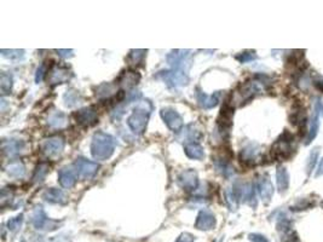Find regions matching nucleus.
<instances>
[{
  "label": "nucleus",
  "mask_w": 323,
  "mask_h": 242,
  "mask_svg": "<svg viewBox=\"0 0 323 242\" xmlns=\"http://www.w3.org/2000/svg\"><path fill=\"white\" fill-rule=\"evenodd\" d=\"M13 198V192L10 190L9 188H4L1 190V196H0V202H1V207H5V206L10 205V202Z\"/></svg>",
  "instance_id": "nucleus-38"
},
{
  "label": "nucleus",
  "mask_w": 323,
  "mask_h": 242,
  "mask_svg": "<svg viewBox=\"0 0 323 242\" xmlns=\"http://www.w3.org/2000/svg\"><path fill=\"white\" fill-rule=\"evenodd\" d=\"M43 153L46 156H57L63 151L64 140L62 137H51L42 144Z\"/></svg>",
  "instance_id": "nucleus-14"
},
{
  "label": "nucleus",
  "mask_w": 323,
  "mask_h": 242,
  "mask_svg": "<svg viewBox=\"0 0 323 242\" xmlns=\"http://www.w3.org/2000/svg\"><path fill=\"white\" fill-rule=\"evenodd\" d=\"M75 168L78 171V175L81 177V178H91L98 172L99 165L97 162L90 161L88 159H84V157H79L75 161Z\"/></svg>",
  "instance_id": "nucleus-12"
},
{
  "label": "nucleus",
  "mask_w": 323,
  "mask_h": 242,
  "mask_svg": "<svg viewBox=\"0 0 323 242\" xmlns=\"http://www.w3.org/2000/svg\"><path fill=\"white\" fill-rule=\"evenodd\" d=\"M0 52L5 58H9L11 61H17V59H21L24 56V50H4L2 48Z\"/></svg>",
  "instance_id": "nucleus-37"
},
{
  "label": "nucleus",
  "mask_w": 323,
  "mask_h": 242,
  "mask_svg": "<svg viewBox=\"0 0 323 242\" xmlns=\"http://www.w3.org/2000/svg\"><path fill=\"white\" fill-rule=\"evenodd\" d=\"M202 137L201 132L199 130H195L192 125H189L185 129L182 130L181 135L178 136L179 142H186V144L190 143H197Z\"/></svg>",
  "instance_id": "nucleus-21"
},
{
  "label": "nucleus",
  "mask_w": 323,
  "mask_h": 242,
  "mask_svg": "<svg viewBox=\"0 0 323 242\" xmlns=\"http://www.w3.org/2000/svg\"><path fill=\"white\" fill-rule=\"evenodd\" d=\"M317 88L321 90V91H323V80L320 84H317Z\"/></svg>",
  "instance_id": "nucleus-45"
},
{
  "label": "nucleus",
  "mask_w": 323,
  "mask_h": 242,
  "mask_svg": "<svg viewBox=\"0 0 323 242\" xmlns=\"http://www.w3.org/2000/svg\"><path fill=\"white\" fill-rule=\"evenodd\" d=\"M234 190L237 195L240 202L248 203L252 207H256L257 206V198H256V188H254L253 184L251 183H236L234 187Z\"/></svg>",
  "instance_id": "nucleus-6"
},
{
  "label": "nucleus",
  "mask_w": 323,
  "mask_h": 242,
  "mask_svg": "<svg viewBox=\"0 0 323 242\" xmlns=\"http://www.w3.org/2000/svg\"><path fill=\"white\" fill-rule=\"evenodd\" d=\"M319 154H320L319 148H315V149H312L310 155H309L308 165H306V171H308L309 176L311 175L312 170H314L315 166H316V161H317V157H319Z\"/></svg>",
  "instance_id": "nucleus-36"
},
{
  "label": "nucleus",
  "mask_w": 323,
  "mask_h": 242,
  "mask_svg": "<svg viewBox=\"0 0 323 242\" xmlns=\"http://www.w3.org/2000/svg\"><path fill=\"white\" fill-rule=\"evenodd\" d=\"M78 171L75 166H66V167L61 168L58 172V182L62 187L69 189V188L74 187L78 179Z\"/></svg>",
  "instance_id": "nucleus-15"
},
{
  "label": "nucleus",
  "mask_w": 323,
  "mask_h": 242,
  "mask_svg": "<svg viewBox=\"0 0 323 242\" xmlns=\"http://www.w3.org/2000/svg\"><path fill=\"white\" fill-rule=\"evenodd\" d=\"M167 62L172 69L183 70L186 73L191 66V51L190 50H173L167 55Z\"/></svg>",
  "instance_id": "nucleus-5"
},
{
  "label": "nucleus",
  "mask_w": 323,
  "mask_h": 242,
  "mask_svg": "<svg viewBox=\"0 0 323 242\" xmlns=\"http://www.w3.org/2000/svg\"><path fill=\"white\" fill-rule=\"evenodd\" d=\"M260 159V148L256 144H249L240 153V160L243 165L254 166Z\"/></svg>",
  "instance_id": "nucleus-16"
},
{
  "label": "nucleus",
  "mask_w": 323,
  "mask_h": 242,
  "mask_svg": "<svg viewBox=\"0 0 323 242\" xmlns=\"http://www.w3.org/2000/svg\"><path fill=\"white\" fill-rule=\"evenodd\" d=\"M151 110H153V105L149 100L138 103L137 107L135 108L131 115L127 119V125H129L132 132L136 133V135L144 133Z\"/></svg>",
  "instance_id": "nucleus-2"
},
{
  "label": "nucleus",
  "mask_w": 323,
  "mask_h": 242,
  "mask_svg": "<svg viewBox=\"0 0 323 242\" xmlns=\"http://www.w3.org/2000/svg\"><path fill=\"white\" fill-rule=\"evenodd\" d=\"M140 80V74L137 72H134V70H129V72H124L123 75H121L120 79H119V83L121 85L126 86V88H134V86L137 85Z\"/></svg>",
  "instance_id": "nucleus-25"
},
{
  "label": "nucleus",
  "mask_w": 323,
  "mask_h": 242,
  "mask_svg": "<svg viewBox=\"0 0 323 242\" xmlns=\"http://www.w3.org/2000/svg\"><path fill=\"white\" fill-rule=\"evenodd\" d=\"M184 151H185L186 156L190 157V159L202 160L203 157H205V151H203V148L201 145H199L197 143L185 144V146H184Z\"/></svg>",
  "instance_id": "nucleus-26"
},
{
  "label": "nucleus",
  "mask_w": 323,
  "mask_h": 242,
  "mask_svg": "<svg viewBox=\"0 0 323 242\" xmlns=\"http://www.w3.org/2000/svg\"><path fill=\"white\" fill-rule=\"evenodd\" d=\"M194 241H195V238L191 235V234L183 233L179 235V238L177 239V241L176 242H194Z\"/></svg>",
  "instance_id": "nucleus-41"
},
{
  "label": "nucleus",
  "mask_w": 323,
  "mask_h": 242,
  "mask_svg": "<svg viewBox=\"0 0 323 242\" xmlns=\"http://www.w3.org/2000/svg\"><path fill=\"white\" fill-rule=\"evenodd\" d=\"M263 89H264V83H263V81H247V83L243 84L240 90H238V95H240L241 100H242L243 103H246L248 102L249 99L253 98L259 92H262Z\"/></svg>",
  "instance_id": "nucleus-11"
},
{
  "label": "nucleus",
  "mask_w": 323,
  "mask_h": 242,
  "mask_svg": "<svg viewBox=\"0 0 323 242\" xmlns=\"http://www.w3.org/2000/svg\"><path fill=\"white\" fill-rule=\"evenodd\" d=\"M115 138L105 132H96L92 137L91 154L99 161L108 160L115 150Z\"/></svg>",
  "instance_id": "nucleus-1"
},
{
  "label": "nucleus",
  "mask_w": 323,
  "mask_h": 242,
  "mask_svg": "<svg viewBox=\"0 0 323 242\" xmlns=\"http://www.w3.org/2000/svg\"><path fill=\"white\" fill-rule=\"evenodd\" d=\"M276 183H277L279 193H286L288 190L289 175L287 168L283 167V166L277 167V171H276Z\"/></svg>",
  "instance_id": "nucleus-23"
},
{
  "label": "nucleus",
  "mask_w": 323,
  "mask_h": 242,
  "mask_svg": "<svg viewBox=\"0 0 323 242\" xmlns=\"http://www.w3.org/2000/svg\"><path fill=\"white\" fill-rule=\"evenodd\" d=\"M294 137L289 132H284L277 138L271 148V155L277 161H286L294 154Z\"/></svg>",
  "instance_id": "nucleus-3"
},
{
  "label": "nucleus",
  "mask_w": 323,
  "mask_h": 242,
  "mask_svg": "<svg viewBox=\"0 0 323 242\" xmlns=\"http://www.w3.org/2000/svg\"><path fill=\"white\" fill-rule=\"evenodd\" d=\"M47 124L50 125V126L52 127H63L64 125L67 124V118L66 115H64L63 113H61V111H56L55 114H52V115L48 118L47 120Z\"/></svg>",
  "instance_id": "nucleus-32"
},
{
  "label": "nucleus",
  "mask_w": 323,
  "mask_h": 242,
  "mask_svg": "<svg viewBox=\"0 0 323 242\" xmlns=\"http://www.w3.org/2000/svg\"><path fill=\"white\" fill-rule=\"evenodd\" d=\"M157 79H161L165 81V84L170 89L181 88V86H186L189 84V77L183 70H162V72L157 73Z\"/></svg>",
  "instance_id": "nucleus-4"
},
{
  "label": "nucleus",
  "mask_w": 323,
  "mask_h": 242,
  "mask_svg": "<svg viewBox=\"0 0 323 242\" xmlns=\"http://www.w3.org/2000/svg\"><path fill=\"white\" fill-rule=\"evenodd\" d=\"M249 241L252 242H269L265 236L260 235V234H251L249 235Z\"/></svg>",
  "instance_id": "nucleus-43"
},
{
  "label": "nucleus",
  "mask_w": 323,
  "mask_h": 242,
  "mask_svg": "<svg viewBox=\"0 0 323 242\" xmlns=\"http://www.w3.org/2000/svg\"><path fill=\"white\" fill-rule=\"evenodd\" d=\"M56 52L58 53L59 56L63 57V58H70V57L74 56V50H72V48H69V50H62V48H59V50H56Z\"/></svg>",
  "instance_id": "nucleus-42"
},
{
  "label": "nucleus",
  "mask_w": 323,
  "mask_h": 242,
  "mask_svg": "<svg viewBox=\"0 0 323 242\" xmlns=\"http://www.w3.org/2000/svg\"><path fill=\"white\" fill-rule=\"evenodd\" d=\"M23 148H24V142H22V141L9 140L2 142V151H4L5 154L10 155V156L21 153Z\"/></svg>",
  "instance_id": "nucleus-24"
},
{
  "label": "nucleus",
  "mask_w": 323,
  "mask_h": 242,
  "mask_svg": "<svg viewBox=\"0 0 323 242\" xmlns=\"http://www.w3.org/2000/svg\"><path fill=\"white\" fill-rule=\"evenodd\" d=\"M162 120L167 125L168 129L173 132H179L183 129V118L173 108H162L160 111Z\"/></svg>",
  "instance_id": "nucleus-8"
},
{
  "label": "nucleus",
  "mask_w": 323,
  "mask_h": 242,
  "mask_svg": "<svg viewBox=\"0 0 323 242\" xmlns=\"http://www.w3.org/2000/svg\"><path fill=\"white\" fill-rule=\"evenodd\" d=\"M224 194H225V201H227L229 208L231 209V211H236L238 207V203H240V200H238L237 195H236L234 188H228V189L225 190Z\"/></svg>",
  "instance_id": "nucleus-31"
},
{
  "label": "nucleus",
  "mask_w": 323,
  "mask_h": 242,
  "mask_svg": "<svg viewBox=\"0 0 323 242\" xmlns=\"http://www.w3.org/2000/svg\"><path fill=\"white\" fill-rule=\"evenodd\" d=\"M5 172L10 177H13V178H21L26 173V167H24L23 162L12 161L5 167Z\"/></svg>",
  "instance_id": "nucleus-27"
},
{
  "label": "nucleus",
  "mask_w": 323,
  "mask_h": 242,
  "mask_svg": "<svg viewBox=\"0 0 323 242\" xmlns=\"http://www.w3.org/2000/svg\"><path fill=\"white\" fill-rule=\"evenodd\" d=\"M74 118L77 120L78 125L81 127H91L98 122V115H97V110L93 107H86L83 109L78 110L74 114Z\"/></svg>",
  "instance_id": "nucleus-10"
},
{
  "label": "nucleus",
  "mask_w": 323,
  "mask_h": 242,
  "mask_svg": "<svg viewBox=\"0 0 323 242\" xmlns=\"http://www.w3.org/2000/svg\"><path fill=\"white\" fill-rule=\"evenodd\" d=\"M323 176V157L321 159V162H320L319 167H317L316 171V177H321Z\"/></svg>",
  "instance_id": "nucleus-44"
},
{
  "label": "nucleus",
  "mask_w": 323,
  "mask_h": 242,
  "mask_svg": "<svg viewBox=\"0 0 323 242\" xmlns=\"http://www.w3.org/2000/svg\"><path fill=\"white\" fill-rule=\"evenodd\" d=\"M146 53V50H131L127 57V61L131 66H138L139 63H142L144 59Z\"/></svg>",
  "instance_id": "nucleus-33"
},
{
  "label": "nucleus",
  "mask_w": 323,
  "mask_h": 242,
  "mask_svg": "<svg viewBox=\"0 0 323 242\" xmlns=\"http://www.w3.org/2000/svg\"><path fill=\"white\" fill-rule=\"evenodd\" d=\"M323 111V103L320 99H316L314 104V111H312V118L310 121V129H309L308 136H306L305 144H310L312 141L315 140V137L317 136L320 130V115Z\"/></svg>",
  "instance_id": "nucleus-9"
},
{
  "label": "nucleus",
  "mask_w": 323,
  "mask_h": 242,
  "mask_svg": "<svg viewBox=\"0 0 323 242\" xmlns=\"http://www.w3.org/2000/svg\"><path fill=\"white\" fill-rule=\"evenodd\" d=\"M217 220L214 214L208 209H203L197 216L196 222H195V228L199 230H211L216 227Z\"/></svg>",
  "instance_id": "nucleus-18"
},
{
  "label": "nucleus",
  "mask_w": 323,
  "mask_h": 242,
  "mask_svg": "<svg viewBox=\"0 0 323 242\" xmlns=\"http://www.w3.org/2000/svg\"><path fill=\"white\" fill-rule=\"evenodd\" d=\"M48 168L50 167H48V165L46 164V162H42V164L38 165L34 170L33 177H32V179H33V183H35V184L43 183V182H44V179L46 178V176H47Z\"/></svg>",
  "instance_id": "nucleus-29"
},
{
  "label": "nucleus",
  "mask_w": 323,
  "mask_h": 242,
  "mask_svg": "<svg viewBox=\"0 0 323 242\" xmlns=\"http://www.w3.org/2000/svg\"><path fill=\"white\" fill-rule=\"evenodd\" d=\"M221 92H216L213 95H207L203 91H201L200 89H196V99L199 102L200 107H202L203 109H212L216 107L221 100Z\"/></svg>",
  "instance_id": "nucleus-17"
},
{
  "label": "nucleus",
  "mask_w": 323,
  "mask_h": 242,
  "mask_svg": "<svg viewBox=\"0 0 323 242\" xmlns=\"http://www.w3.org/2000/svg\"><path fill=\"white\" fill-rule=\"evenodd\" d=\"M72 77V73L70 70L66 67H53L52 69L50 70V77H48V80H50L51 84H63L68 81Z\"/></svg>",
  "instance_id": "nucleus-20"
},
{
  "label": "nucleus",
  "mask_w": 323,
  "mask_h": 242,
  "mask_svg": "<svg viewBox=\"0 0 323 242\" xmlns=\"http://www.w3.org/2000/svg\"><path fill=\"white\" fill-rule=\"evenodd\" d=\"M46 73H48V69H47V66H46L45 63H43L42 66L38 68L37 70V74H35V81L37 83H42L43 80H44Z\"/></svg>",
  "instance_id": "nucleus-40"
},
{
  "label": "nucleus",
  "mask_w": 323,
  "mask_h": 242,
  "mask_svg": "<svg viewBox=\"0 0 323 242\" xmlns=\"http://www.w3.org/2000/svg\"><path fill=\"white\" fill-rule=\"evenodd\" d=\"M290 242H294V241H290Z\"/></svg>",
  "instance_id": "nucleus-46"
},
{
  "label": "nucleus",
  "mask_w": 323,
  "mask_h": 242,
  "mask_svg": "<svg viewBox=\"0 0 323 242\" xmlns=\"http://www.w3.org/2000/svg\"><path fill=\"white\" fill-rule=\"evenodd\" d=\"M257 58V55L254 51H246V52L240 53V55L236 56V59H237L240 63H247V62H252Z\"/></svg>",
  "instance_id": "nucleus-39"
},
{
  "label": "nucleus",
  "mask_w": 323,
  "mask_h": 242,
  "mask_svg": "<svg viewBox=\"0 0 323 242\" xmlns=\"http://www.w3.org/2000/svg\"><path fill=\"white\" fill-rule=\"evenodd\" d=\"M43 198L50 203H59V205L67 203L66 194L61 189H57V188H51V189L46 190L43 194Z\"/></svg>",
  "instance_id": "nucleus-22"
},
{
  "label": "nucleus",
  "mask_w": 323,
  "mask_h": 242,
  "mask_svg": "<svg viewBox=\"0 0 323 242\" xmlns=\"http://www.w3.org/2000/svg\"><path fill=\"white\" fill-rule=\"evenodd\" d=\"M32 224L37 230H55L57 228V222L48 219L42 206L35 207L32 214Z\"/></svg>",
  "instance_id": "nucleus-7"
},
{
  "label": "nucleus",
  "mask_w": 323,
  "mask_h": 242,
  "mask_svg": "<svg viewBox=\"0 0 323 242\" xmlns=\"http://www.w3.org/2000/svg\"><path fill=\"white\" fill-rule=\"evenodd\" d=\"M81 102V96L78 94L77 91H67V94L64 95V103H66L67 107H75L78 103Z\"/></svg>",
  "instance_id": "nucleus-34"
},
{
  "label": "nucleus",
  "mask_w": 323,
  "mask_h": 242,
  "mask_svg": "<svg viewBox=\"0 0 323 242\" xmlns=\"http://www.w3.org/2000/svg\"><path fill=\"white\" fill-rule=\"evenodd\" d=\"M178 183L185 192H192L196 189L199 186V177H197L196 171L190 168V170L181 172V175L178 176Z\"/></svg>",
  "instance_id": "nucleus-13"
},
{
  "label": "nucleus",
  "mask_w": 323,
  "mask_h": 242,
  "mask_svg": "<svg viewBox=\"0 0 323 242\" xmlns=\"http://www.w3.org/2000/svg\"><path fill=\"white\" fill-rule=\"evenodd\" d=\"M257 190L265 203H268L271 200V197L274 195V187L268 176H262L258 179Z\"/></svg>",
  "instance_id": "nucleus-19"
},
{
  "label": "nucleus",
  "mask_w": 323,
  "mask_h": 242,
  "mask_svg": "<svg viewBox=\"0 0 323 242\" xmlns=\"http://www.w3.org/2000/svg\"><path fill=\"white\" fill-rule=\"evenodd\" d=\"M0 90H1L2 96L5 95H9L12 90V77L11 74L6 72L1 73V77H0Z\"/></svg>",
  "instance_id": "nucleus-30"
},
{
  "label": "nucleus",
  "mask_w": 323,
  "mask_h": 242,
  "mask_svg": "<svg viewBox=\"0 0 323 242\" xmlns=\"http://www.w3.org/2000/svg\"><path fill=\"white\" fill-rule=\"evenodd\" d=\"M23 224V214H18L17 217H15V218H11L7 220L6 225H7V229L10 231H12V233H16V231H18L21 229V227H22Z\"/></svg>",
  "instance_id": "nucleus-35"
},
{
  "label": "nucleus",
  "mask_w": 323,
  "mask_h": 242,
  "mask_svg": "<svg viewBox=\"0 0 323 242\" xmlns=\"http://www.w3.org/2000/svg\"><path fill=\"white\" fill-rule=\"evenodd\" d=\"M214 165H216V168L218 170V172H221L222 175L227 177V178H230V177L234 175V168L231 167L229 161L223 159V157H217V159L214 160Z\"/></svg>",
  "instance_id": "nucleus-28"
}]
</instances>
